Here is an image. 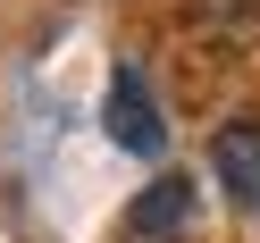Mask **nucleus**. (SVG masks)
Segmentation results:
<instances>
[{
  "label": "nucleus",
  "instance_id": "nucleus-1",
  "mask_svg": "<svg viewBox=\"0 0 260 243\" xmlns=\"http://www.w3.org/2000/svg\"><path fill=\"white\" fill-rule=\"evenodd\" d=\"M101 126H109V143L135 151V159H159V151H168V126H159V101H151V84H143V67H118V76H109Z\"/></svg>",
  "mask_w": 260,
  "mask_h": 243
},
{
  "label": "nucleus",
  "instance_id": "nucleus-2",
  "mask_svg": "<svg viewBox=\"0 0 260 243\" xmlns=\"http://www.w3.org/2000/svg\"><path fill=\"white\" fill-rule=\"evenodd\" d=\"M193 210H202L193 176H151V185L126 201V243H176L193 226Z\"/></svg>",
  "mask_w": 260,
  "mask_h": 243
},
{
  "label": "nucleus",
  "instance_id": "nucleus-3",
  "mask_svg": "<svg viewBox=\"0 0 260 243\" xmlns=\"http://www.w3.org/2000/svg\"><path fill=\"white\" fill-rule=\"evenodd\" d=\"M210 176L226 185V201L243 218H260V118H226L210 134Z\"/></svg>",
  "mask_w": 260,
  "mask_h": 243
}]
</instances>
